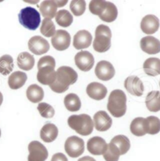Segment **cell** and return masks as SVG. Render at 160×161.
Returning <instances> with one entry per match:
<instances>
[{"label": "cell", "mask_w": 160, "mask_h": 161, "mask_svg": "<svg viewBox=\"0 0 160 161\" xmlns=\"http://www.w3.org/2000/svg\"><path fill=\"white\" fill-rule=\"evenodd\" d=\"M112 32L106 25H100L96 27L95 38L93 42L94 49L98 53H105L111 47Z\"/></svg>", "instance_id": "obj_4"}, {"label": "cell", "mask_w": 160, "mask_h": 161, "mask_svg": "<svg viewBox=\"0 0 160 161\" xmlns=\"http://www.w3.org/2000/svg\"><path fill=\"white\" fill-rule=\"evenodd\" d=\"M13 59L9 55H4L0 57V73L4 76L9 75L13 70Z\"/></svg>", "instance_id": "obj_33"}, {"label": "cell", "mask_w": 160, "mask_h": 161, "mask_svg": "<svg viewBox=\"0 0 160 161\" xmlns=\"http://www.w3.org/2000/svg\"><path fill=\"white\" fill-rule=\"evenodd\" d=\"M17 65L21 70H30L35 66V58L28 52H24L17 56Z\"/></svg>", "instance_id": "obj_27"}, {"label": "cell", "mask_w": 160, "mask_h": 161, "mask_svg": "<svg viewBox=\"0 0 160 161\" xmlns=\"http://www.w3.org/2000/svg\"><path fill=\"white\" fill-rule=\"evenodd\" d=\"M93 123L97 131H105L111 128L113 120L105 111L100 110L94 115Z\"/></svg>", "instance_id": "obj_13"}, {"label": "cell", "mask_w": 160, "mask_h": 161, "mask_svg": "<svg viewBox=\"0 0 160 161\" xmlns=\"http://www.w3.org/2000/svg\"><path fill=\"white\" fill-rule=\"evenodd\" d=\"M38 110L41 117L45 118H52L55 115V109L49 104L46 103H40L38 105Z\"/></svg>", "instance_id": "obj_37"}, {"label": "cell", "mask_w": 160, "mask_h": 161, "mask_svg": "<svg viewBox=\"0 0 160 161\" xmlns=\"http://www.w3.org/2000/svg\"><path fill=\"white\" fill-rule=\"evenodd\" d=\"M118 10L115 4H113V3H110V2L105 1V3L104 4L99 17L103 21L107 22V23H111L116 20Z\"/></svg>", "instance_id": "obj_20"}, {"label": "cell", "mask_w": 160, "mask_h": 161, "mask_svg": "<svg viewBox=\"0 0 160 161\" xmlns=\"http://www.w3.org/2000/svg\"><path fill=\"white\" fill-rule=\"evenodd\" d=\"M65 151L69 157L77 158L82 155L84 151V142L77 136L69 137L65 142Z\"/></svg>", "instance_id": "obj_6"}, {"label": "cell", "mask_w": 160, "mask_h": 161, "mask_svg": "<svg viewBox=\"0 0 160 161\" xmlns=\"http://www.w3.org/2000/svg\"><path fill=\"white\" fill-rule=\"evenodd\" d=\"M64 104L67 110L70 112L78 111L81 107V102L77 95L70 93L64 98Z\"/></svg>", "instance_id": "obj_28"}, {"label": "cell", "mask_w": 160, "mask_h": 161, "mask_svg": "<svg viewBox=\"0 0 160 161\" xmlns=\"http://www.w3.org/2000/svg\"><path fill=\"white\" fill-rule=\"evenodd\" d=\"M159 28V20L155 15H146L141 22V29L146 35H153Z\"/></svg>", "instance_id": "obj_16"}, {"label": "cell", "mask_w": 160, "mask_h": 161, "mask_svg": "<svg viewBox=\"0 0 160 161\" xmlns=\"http://www.w3.org/2000/svg\"><path fill=\"white\" fill-rule=\"evenodd\" d=\"M28 76L22 71H15L11 74L8 79V85L11 89H19L26 83Z\"/></svg>", "instance_id": "obj_24"}, {"label": "cell", "mask_w": 160, "mask_h": 161, "mask_svg": "<svg viewBox=\"0 0 160 161\" xmlns=\"http://www.w3.org/2000/svg\"><path fill=\"white\" fill-rule=\"evenodd\" d=\"M144 71L148 76L156 77L160 75V59L159 58H148L143 64Z\"/></svg>", "instance_id": "obj_23"}, {"label": "cell", "mask_w": 160, "mask_h": 161, "mask_svg": "<svg viewBox=\"0 0 160 161\" xmlns=\"http://www.w3.org/2000/svg\"><path fill=\"white\" fill-rule=\"evenodd\" d=\"M27 98L33 103H40L44 98V91L42 88L35 84L30 85L27 89Z\"/></svg>", "instance_id": "obj_26"}, {"label": "cell", "mask_w": 160, "mask_h": 161, "mask_svg": "<svg viewBox=\"0 0 160 161\" xmlns=\"http://www.w3.org/2000/svg\"><path fill=\"white\" fill-rule=\"evenodd\" d=\"M107 109L115 117H121L127 111V96L120 89L111 92L109 97Z\"/></svg>", "instance_id": "obj_2"}, {"label": "cell", "mask_w": 160, "mask_h": 161, "mask_svg": "<svg viewBox=\"0 0 160 161\" xmlns=\"http://www.w3.org/2000/svg\"><path fill=\"white\" fill-rule=\"evenodd\" d=\"M145 125L147 134L156 135L160 131V120L157 117L150 116L145 118Z\"/></svg>", "instance_id": "obj_29"}, {"label": "cell", "mask_w": 160, "mask_h": 161, "mask_svg": "<svg viewBox=\"0 0 160 161\" xmlns=\"http://www.w3.org/2000/svg\"><path fill=\"white\" fill-rule=\"evenodd\" d=\"M45 66H51V67H56L55 59L51 56H42L38 63V68L39 69L41 67H45Z\"/></svg>", "instance_id": "obj_38"}, {"label": "cell", "mask_w": 160, "mask_h": 161, "mask_svg": "<svg viewBox=\"0 0 160 161\" xmlns=\"http://www.w3.org/2000/svg\"><path fill=\"white\" fill-rule=\"evenodd\" d=\"M52 46L58 51H63L68 49L70 45V35L67 31L58 30L52 37Z\"/></svg>", "instance_id": "obj_11"}, {"label": "cell", "mask_w": 160, "mask_h": 161, "mask_svg": "<svg viewBox=\"0 0 160 161\" xmlns=\"http://www.w3.org/2000/svg\"><path fill=\"white\" fill-rule=\"evenodd\" d=\"M110 142L113 143L117 146L120 152V155H124L127 153L131 148V142H130L129 138L125 135H116L111 140Z\"/></svg>", "instance_id": "obj_30"}, {"label": "cell", "mask_w": 160, "mask_h": 161, "mask_svg": "<svg viewBox=\"0 0 160 161\" xmlns=\"http://www.w3.org/2000/svg\"><path fill=\"white\" fill-rule=\"evenodd\" d=\"M75 64L82 71H89L95 64L94 56L88 51H81L74 57Z\"/></svg>", "instance_id": "obj_8"}, {"label": "cell", "mask_w": 160, "mask_h": 161, "mask_svg": "<svg viewBox=\"0 0 160 161\" xmlns=\"http://www.w3.org/2000/svg\"><path fill=\"white\" fill-rule=\"evenodd\" d=\"M56 78V71H55V67L51 66H45L38 69L37 79L42 85L50 86L55 82Z\"/></svg>", "instance_id": "obj_12"}, {"label": "cell", "mask_w": 160, "mask_h": 161, "mask_svg": "<svg viewBox=\"0 0 160 161\" xmlns=\"http://www.w3.org/2000/svg\"><path fill=\"white\" fill-rule=\"evenodd\" d=\"M28 49L32 53L42 55L46 53L50 49L49 42L41 36H34L28 41Z\"/></svg>", "instance_id": "obj_10"}, {"label": "cell", "mask_w": 160, "mask_h": 161, "mask_svg": "<svg viewBox=\"0 0 160 161\" xmlns=\"http://www.w3.org/2000/svg\"><path fill=\"white\" fill-rule=\"evenodd\" d=\"M86 92L92 99L95 100H102L106 96L107 88L102 84L99 82H92L87 86Z\"/></svg>", "instance_id": "obj_19"}, {"label": "cell", "mask_w": 160, "mask_h": 161, "mask_svg": "<svg viewBox=\"0 0 160 161\" xmlns=\"http://www.w3.org/2000/svg\"><path fill=\"white\" fill-rule=\"evenodd\" d=\"M51 161H68V160L63 153H56L52 156Z\"/></svg>", "instance_id": "obj_39"}, {"label": "cell", "mask_w": 160, "mask_h": 161, "mask_svg": "<svg viewBox=\"0 0 160 161\" xmlns=\"http://www.w3.org/2000/svg\"><path fill=\"white\" fill-rule=\"evenodd\" d=\"M140 45L142 51L147 54L153 55L160 53V41L151 35L142 38Z\"/></svg>", "instance_id": "obj_17"}, {"label": "cell", "mask_w": 160, "mask_h": 161, "mask_svg": "<svg viewBox=\"0 0 160 161\" xmlns=\"http://www.w3.org/2000/svg\"><path fill=\"white\" fill-rule=\"evenodd\" d=\"M0 136H1V130H0Z\"/></svg>", "instance_id": "obj_43"}, {"label": "cell", "mask_w": 160, "mask_h": 161, "mask_svg": "<svg viewBox=\"0 0 160 161\" xmlns=\"http://www.w3.org/2000/svg\"><path fill=\"white\" fill-rule=\"evenodd\" d=\"M41 33L44 36L52 37L56 34V26L52 20L48 18H45L42 20V25L41 27Z\"/></svg>", "instance_id": "obj_35"}, {"label": "cell", "mask_w": 160, "mask_h": 161, "mask_svg": "<svg viewBox=\"0 0 160 161\" xmlns=\"http://www.w3.org/2000/svg\"><path fill=\"white\" fill-rule=\"evenodd\" d=\"M145 104L151 112H158L160 110V92H150L146 96Z\"/></svg>", "instance_id": "obj_25"}, {"label": "cell", "mask_w": 160, "mask_h": 161, "mask_svg": "<svg viewBox=\"0 0 160 161\" xmlns=\"http://www.w3.org/2000/svg\"><path fill=\"white\" fill-rule=\"evenodd\" d=\"M107 143L102 138L99 136L93 137L88 141L87 148L89 153L95 156L103 155L107 149Z\"/></svg>", "instance_id": "obj_18"}, {"label": "cell", "mask_w": 160, "mask_h": 161, "mask_svg": "<svg viewBox=\"0 0 160 161\" xmlns=\"http://www.w3.org/2000/svg\"><path fill=\"white\" fill-rule=\"evenodd\" d=\"M120 152L117 146L110 142L107 145V149L103 157L105 161H118L120 157Z\"/></svg>", "instance_id": "obj_34"}, {"label": "cell", "mask_w": 160, "mask_h": 161, "mask_svg": "<svg viewBox=\"0 0 160 161\" xmlns=\"http://www.w3.org/2000/svg\"><path fill=\"white\" fill-rule=\"evenodd\" d=\"M159 86H160V80H159Z\"/></svg>", "instance_id": "obj_44"}, {"label": "cell", "mask_w": 160, "mask_h": 161, "mask_svg": "<svg viewBox=\"0 0 160 161\" xmlns=\"http://www.w3.org/2000/svg\"><path fill=\"white\" fill-rule=\"evenodd\" d=\"M59 130L55 125L48 123L41 128L40 131V136L45 142H52L55 141L58 136Z\"/></svg>", "instance_id": "obj_21"}, {"label": "cell", "mask_w": 160, "mask_h": 161, "mask_svg": "<svg viewBox=\"0 0 160 161\" xmlns=\"http://www.w3.org/2000/svg\"><path fill=\"white\" fill-rule=\"evenodd\" d=\"M131 133L135 136H143L147 134L145 131V118L143 117H136L132 120L130 126Z\"/></svg>", "instance_id": "obj_31"}, {"label": "cell", "mask_w": 160, "mask_h": 161, "mask_svg": "<svg viewBox=\"0 0 160 161\" xmlns=\"http://www.w3.org/2000/svg\"><path fill=\"white\" fill-rule=\"evenodd\" d=\"M70 9L76 17L81 16L86 9V3L84 0H73L70 5Z\"/></svg>", "instance_id": "obj_36"}, {"label": "cell", "mask_w": 160, "mask_h": 161, "mask_svg": "<svg viewBox=\"0 0 160 161\" xmlns=\"http://www.w3.org/2000/svg\"><path fill=\"white\" fill-rule=\"evenodd\" d=\"M18 17L20 25L29 30H36L41 23L40 14L35 8L30 6L22 9Z\"/></svg>", "instance_id": "obj_5"}, {"label": "cell", "mask_w": 160, "mask_h": 161, "mask_svg": "<svg viewBox=\"0 0 160 161\" xmlns=\"http://www.w3.org/2000/svg\"><path fill=\"white\" fill-rule=\"evenodd\" d=\"M68 125L77 134L84 136L92 134L94 128V123L92 117L84 114L70 116L68 118Z\"/></svg>", "instance_id": "obj_3"}, {"label": "cell", "mask_w": 160, "mask_h": 161, "mask_svg": "<svg viewBox=\"0 0 160 161\" xmlns=\"http://www.w3.org/2000/svg\"><path fill=\"white\" fill-rule=\"evenodd\" d=\"M57 6L56 2L52 0H45L41 3L40 5L39 9L41 14H42L45 18H48L52 20L56 17L57 14Z\"/></svg>", "instance_id": "obj_22"}, {"label": "cell", "mask_w": 160, "mask_h": 161, "mask_svg": "<svg viewBox=\"0 0 160 161\" xmlns=\"http://www.w3.org/2000/svg\"><path fill=\"white\" fill-rule=\"evenodd\" d=\"M77 74L72 67L63 66L56 70L55 82L49 87L55 92L63 93L68 90L70 85H73L77 81Z\"/></svg>", "instance_id": "obj_1"}, {"label": "cell", "mask_w": 160, "mask_h": 161, "mask_svg": "<svg viewBox=\"0 0 160 161\" xmlns=\"http://www.w3.org/2000/svg\"><path fill=\"white\" fill-rule=\"evenodd\" d=\"M73 16L67 9H61L57 12L56 15V21L60 26L63 27H67L73 23Z\"/></svg>", "instance_id": "obj_32"}, {"label": "cell", "mask_w": 160, "mask_h": 161, "mask_svg": "<svg viewBox=\"0 0 160 161\" xmlns=\"http://www.w3.org/2000/svg\"><path fill=\"white\" fill-rule=\"evenodd\" d=\"M95 73L99 79L102 80H111L115 75L114 67L111 63L105 60H102L97 64Z\"/></svg>", "instance_id": "obj_9"}, {"label": "cell", "mask_w": 160, "mask_h": 161, "mask_svg": "<svg viewBox=\"0 0 160 161\" xmlns=\"http://www.w3.org/2000/svg\"><path fill=\"white\" fill-rule=\"evenodd\" d=\"M56 4L58 7H62V6H64L66 5V3H67V1H56Z\"/></svg>", "instance_id": "obj_41"}, {"label": "cell", "mask_w": 160, "mask_h": 161, "mask_svg": "<svg viewBox=\"0 0 160 161\" xmlns=\"http://www.w3.org/2000/svg\"><path fill=\"white\" fill-rule=\"evenodd\" d=\"M92 42V35L86 30L79 31L73 37V46L76 49H84L88 48Z\"/></svg>", "instance_id": "obj_15"}, {"label": "cell", "mask_w": 160, "mask_h": 161, "mask_svg": "<svg viewBox=\"0 0 160 161\" xmlns=\"http://www.w3.org/2000/svg\"><path fill=\"white\" fill-rule=\"evenodd\" d=\"M3 94H2L1 92H0V106H1L2 103H3Z\"/></svg>", "instance_id": "obj_42"}, {"label": "cell", "mask_w": 160, "mask_h": 161, "mask_svg": "<svg viewBox=\"0 0 160 161\" xmlns=\"http://www.w3.org/2000/svg\"><path fill=\"white\" fill-rule=\"evenodd\" d=\"M124 87L130 94L135 96H141L145 89L140 78L134 75L127 78L124 81Z\"/></svg>", "instance_id": "obj_14"}, {"label": "cell", "mask_w": 160, "mask_h": 161, "mask_svg": "<svg viewBox=\"0 0 160 161\" xmlns=\"http://www.w3.org/2000/svg\"><path fill=\"white\" fill-rule=\"evenodd\" d=\"M28 161H45L49 153L44 145L38 141H32L28 145Z\"/></svg>", "instance_id": "obj_7"}, {"label": "cell", "mask_w": 160, "mask_h": 161, "mask_svg": "<svg viewBox=\"0 0 160 161\" xmlns=\"http://www.w3.org/2000/svg\"><path fill=\"white\" fill-rule=\"evenodd\" d=\"M77 161H96V160L94 158H92V157L87 156V157H82V158H80Z\"/></svg>", "instance_id": "obj_40"}]
</instances>
